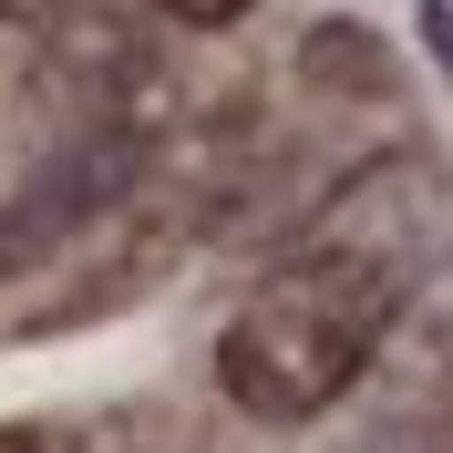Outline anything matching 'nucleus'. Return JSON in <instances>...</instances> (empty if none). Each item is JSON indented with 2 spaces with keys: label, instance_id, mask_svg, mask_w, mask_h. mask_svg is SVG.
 Here are the masks:
<instances>
[{
  "label": "nucleus",
  "instance_id": "20e7f679",
  "mask_svg": "<svg viewBox=\"0 0 453 453\" xmlns=\"http://www.w3.org/2000/svg\"><path fill=\"white\" fill-rule=\"evenodd\" d=\"M412 31H423L433 73H443V83H453V0H423V11H412Z\"/></svg>",
  "mask_w": 453,
  "mask_h": 453
},
{
  "label": "nucleus",
  "instance_id": "f03ea898",
  "mask_svg": "<svg viewBox=\"0 0 453 453\" xmlns=\"http://www.w3.org/2000/svg\"><path fill=\"white\" fill-rule=\"evenodd\" d=\"M134 175H144V134L134 124H83L73 144H52V155L11 186V206H0V279L52 268L93 217H113V206L134 196Z\"/></svg>",
  "mask_w": 453,
  "mask_h": 453
},
{
  "label": "nucleus",
  "instance_id": "39448f33",
  "mask_svg": "<svg viewBox=\"0 0 453 453\" xmlns=\"http://www.w3.org/2000/svg\"><path fill=\"white\" fill-rule=\"evenodd\" d=\"M155 11H165V21H186V31H226L248 0H155Z\"/></svg>",
  "mask_w": 453,
  "mask_h": 453
},
{
  "label": "nucleus",
  "instance_id": "423d86ee",
  "mask_svg": "<svg viewBox=\"0 0 453 453\" xmlns=\"http://www.w3.org/2000/svg\"><path fill=\"white\" fill-rule=\"evenodd\" d=\"M0 453H52V433H0Z\"/></svg>",
  "mask_w": 453,
  "mask_h": 453
},
{
  "label": "nucleus",
  "instance_id": "0eeeda50",
  "mask_svg": "<svg viewBox=\"0 0 453 453\" xmlns=\"http://www.w3.org/2000/svg\"><path fill=\"white\" fill-rule=\"evenodd\" d=\"M42 11H52V0H0V21H42Z\"/></svg>",
  "mask_w": 453,
  "mask_h": 453
},
{
  "label": "nucleus",
  "instance_id": "6e6552de",
  "mask_svg": "<svg viewBox=\"0 0 453 453\" xmlns=\"http://www.w3.org/2000/svg\"><path fill=\"white\" fill-rule=\"evenodd\" d=\"M371 453H402V443H371Z\"/></svg>",
  "mask_w": 453,
  "mask_h": 453
},
{
  "label": "nucleus",
  "instance_id": "7ed1b4c3",
  "mask_svg": "<svg viewBox=\"0 0 453 453\" xmlns=\"http://www.w3.org/2000/svg\"><path fill=\"white\" fill-rule=\"evenodd\" d=\"M299 73H310L319 93H340V83H361L371 104H381V93L402 83V73H392V52H381V42H371L361 21H319V31H310V52H299Z\"/></svg>",
  "mask_w": 453,
  "mask_h": 453
},
{
  "label": "nucleus",
  "instance_id": "f257e3e1",
  "mask_svg": "<svg viewBox=\"0 0 453 453\" xmlns=\"http://www.w3.org/2000/svg\"><path fill=\"white\" fill-rule=\"evenodd\" d=\"M402 248L330 226L319 248H299L288 268L257 279V299L226 319L217 381L248 423H319L350 381L371 371L381 330L402 319Z\"/></svg>",
  "mask_w": 453,
  "mask_h": 453
}]
</instances>
